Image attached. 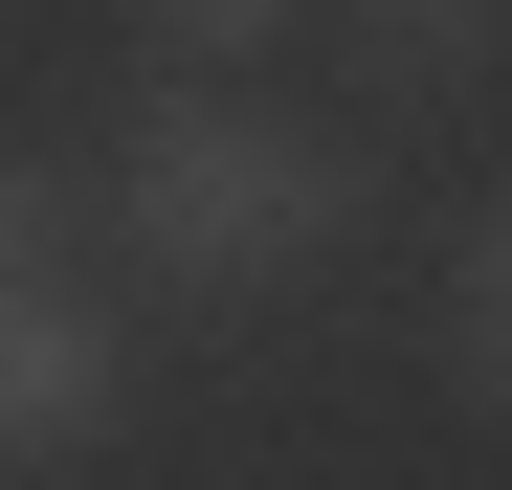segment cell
Wrapping results in <instances>:
<instances>
[{
	"label": "cell",
	"instance_id": "1",
	"mask_svg": "<svg viewBox=\"0 0 512 490\" xmlns=\"http://www.w3.org/2000/svg\"><path fill=\"white\" fill-rule=\"evenodd\" d=\"M357 201H379V156L334 112H268L245 67H134V112H112V245H134V290H179V312L312 290L334 245H357Z\"/></svg>",
	"mask_w": 512,
	"mask_h": 490
},
{
	"label": "cell",
	"instance_id": "2",
	"mask_svg": "<svg viewBox=\"0 0 512 490\" xmlns=\"http://www.w3.org/2000/svg\"><path fill=\"white\" fill-rule=\"evenodd\" d=\"M134 424V312L112 290H0V490H67V468H90Z\"/></svg>",
	"mask_w": 512,
	"mask_h": 490
},
{
	"label": "cell",
	"instance_id": "3",
	"mask_svg": "<svg viewBox=\"0 0 512 490\" xmlns=\"http://www.w3.org/2000/svg\"><path fill=\"white\" fill-rule=\"evenodd\" d=\"M334 45H357V112H468L490 67H512V0H334Z\"/></svg>",
	"mask_w": 512,
	"mask_h": 490
},
{
	"label": "cell",
	"instance_id": "4",
	"mask_svg": "<svg viewBox=\"0 0 512 490\" xmlns=\"http://www.w3.org/2000/svg\"><path fill=\"white\" fill-rule=\"evenodd\" d=\"M423 335H446V401H468V424H512V201L446 223V312H423Z\"/></svg>",
	"mask_w": 512,
	"mask_h": 490
},
{
	"label": "cell",
	"instance_id": "5",
	"mask_svg": "<svg viewBox=\"0 0 512 490\" xmlns=\"http://www.w3.org/2000/svg\"><path fill=\"white\" fill-rule=\"evenodd\" d=\"M112 23H134L156 67H268V45L312 23V0H112Z\"/></svg>",
	"mask_w": 512,
	"mask_h": 490
},
{
	"label": "cell",
	"instance_id": "6",
	"mask_svg": "<svg viewBox=\"0 0 512 490\" xmlns=\"http://www.w3.org/2000/svg\"><path fill=\"white\" fill-rule=\"evenodd\" d=\"M67 223H90V201H67V179H45V156H23V134H0V290H45V268H67Z\"/></svg>",
	"mask_w": 512,
	"mask_h": 490
}]
</instances>
